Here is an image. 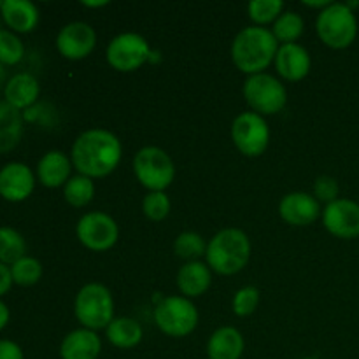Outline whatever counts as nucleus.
Segmentation results:
<instances>
[{
    "mask_svg": "<svg viewBox=\"0 0 359 359\" xmlns=\"http://www.w3.org/2000/svg\"><path fill=\"white\" fill-rule=\"evenodd\" d=\"M121 161V142L107 130H88L72 146V163L81 175L105 177Z\"/></svg>",
    "mask_w": 359,
    "mask_h": 359,
    "instance_id": "f257e3e1",
    "label": "nucleus"
},
{
    "mask_svg": "<svg viewBox=\"0 0 359 359\" xmlns=\"http://www.w3.org/2000/svg\"><path fill=\"white\" fill-rule=\"evenodd\" d=\"M277 51L279 42L273 32L263 27H248L238 32L231 44V60L242 72L256 76L276 60Z\"/></svg>",
    "mask_w": 359,
    "mask_h": 359,
    "instance_id": "f03ea898",
    "label": "nucleus"
},
{
    "mask_svg": "<svg viewBox=\"0 0 359 359\" xmlns=\"http://www.w3.org/2000/svg\"><path fill=\"white\" fill-rule=\"evenodd\" d=\"M207 263L221 276H233L248 265L251 258V242L242 230L226 228L214 235L207 245Z\"/></svg>",
    "mask_w": 359,
    "mask_h": 359,
    "instance_id": "7ed1b4c3",
    "label": "nucleus"
},
{
    "mask_svg": "<svg viewBox=\"0 0 359 359\" xmlns=\"http://www.w3.org/2000/svg\"><path fill=\"white\" fill-rule=\"evenodd\" d=\"M316 30L328 48L346 49L358 35V20L347 4H330L316 21Z\"/></svg>",
    "mask_w": 359,
    "mask_h": 359,
    "instance_id": "20e7f679",
    "label": "nucleus"
},
{
    "mask_svg": "<svg viewBox=\"0 0 359 359\" xmlns=\"http://www.w3.org/2000/svg\"><path fill=\"white\" fill-rule=\"evenodd\" d=\"M76 318L91 332L107 328L114 321V302L111 291L102 284H86L77 293Z\"/></svg>",
    "mask_w": 359,
    "mask_h": 359,
    "instance_id": "39448f33",
    "label": "nucleus"
},
{
    "mask_svg": "<svg viewBox=\"0 0 359 359\" xmlns=\"http://www.w3.org/2000/svg\"><path fill=\"white\" fill-rule=\"evenodd\" d=\"M133 172L144 188L163 191L172 184L175 175L174 163L163 149L154 146L142 147L133 158Z\"/></svg>",
    "mask_w": 359,
    "mask_h": 359,
    "instance_id": "423d86ee",
    "label": "nucleus"
},
{
    "mask_svg": "<svg viewBox=\"0 0 359 359\" xmlns=\"http://www.w3.org/2000/svg\"><path fill=\"white\" fill-rule=\"evenodd\" d=\"M158 328L168 337H186L198 325V311L182 297H168L154 309Z\"/></svg>",
    "mask_w": 359,
    "mask_h": 359,
    "instance_id": "0eeeda50",
    "label": "nucleus"
},
{
    "mask_svg": "<svg viewBox=\"0 0 359 359\" xmlns=\"http://www.w3.org/2000/svg\"><path fill=\"white\" fill-rule=\"evenodd\" d=\"M244 97L256 114H277L287 102L286 88L270 74H256L244 84Z\"/></svg>",
    "mask_w": 359,
    "mask_h": 359,
    "instance_id": "6e6552de",
    "label": "nucleus"
},
{
    "mask_svg": "<svg viewBox=\"0 0 359 359\" xmlns=\"http://www.w3.org/2000/svg\"><path fill=\"white\" fill-rule=\"evenodd\" d=\"M231 139L245 156H259L269 146L270 132L265 119L256 112H244L237 116L231 125Z\"/></svg>",
    "mask_w": 359,
    "mask_h": 359,
    "instance_id": "1a4fd4ad",
    "label": "nucleus"
},
{
    "mask_svg": "<svg viewBox=\"0 0 359 359\" xmlns=\"http://www.w3.org/2000/svg\"><path fill=\"white\" fill-rule=\"evenodd\" d=\"M151 49L139 34H121L107 46V62L119 72H133L149 60Z\"/></svg>",
    "mask_w": 359,
    "mask_h": 359,
    "instance_id": "9d476101",
    "label": "nucleus"
},
{
    "mask_svg": "<svg viewBox=\"0 0 359 359\" xmlns=\"http://www.w3.org/2000/svg\"><path fill=\"white\" fill-rule=\"evenodd\" d=\"M118 224L104 212H90L77 223V238L91 251H107L118 241Z\"/></svg>",
    "mask_w": 359,
    "mask_h": 359,
    "instance_id": "9b49d317",
    "label": "nucleus"
},
{
    "mask_svg": "<svg viewBox=\"0 0 359 359\" xmlns=\"http://www.w3.org/2000/svg\"><path fill=\"white\" fill-rule=\"evenodd\" d=\"M323 224L332 235L339 238L359 237V203L339 198L328 203L323 212Z\"/></svg>",
    "mask_w": 359,
    "mask_h": 359,
    "instance_id": "f8f14e48",
    "label": "nucleus"
},
{
    "mask_svg": "<svg viewBox=\"0 0 359 359\" xmlns=\"http://www.w3.org/2000/svg\"><path fill=\"white\" fill-rule=\"evenodd\" d=\"M97 44V34L83 21L65 25L56 37V48L60 55L69 60H83L90 55Z\"/></svg>",
    "mask_w": 359,
    "mask_h": 359,
    "instance_id": "ddd939ff",
    "label": "nucleus"
},
{
    "mask_svg": "<svg viewBox=\"0 0 359 359\" xmlns=\"http://www.w3.org/2000/svg\"><path fill=\"white\" fill-rule=\"evenodd\" d=\"M35 179L25 163H7L0 168V196L7 202H23L32 195Z\"/></svg>",
    "mask_w": 359,
    "mask_h": 359,
    "instance_id": "4468645a",
    "label": "nucleus"
},
{
    "mask_svg": "<svg viewBox=\"0 0 359 359\" xmlns=\"http://www.w3.org/2000/svg\"><path fill=\"white\" fill-rule=\"evenodd\" d=\"M279 212L286 223L294 224V226H307L318 219L321 207L316 196L307 195V193H290L280 200Z\"/></svg>",
    "mask_w": 359,
    "mask_h": 359,
    "instance_id": "2eb2a0df",
    "label": "nucleus"
},
{
    "mask_svg": "<svg viewBox=\"0 0 359 359\" xmlns=\"http://www.w3.org/2000/svg\"><path fill=\"white\" fill-rule=\"evenodd\" d=\"M276 67L287 81H302L311 70V56L300 44H283L276 55Z\"/></svg>",
    "mask_w": 359,
    "mask_h": 359,
    "instance_id": "dca6fc26",
    "label": "nucleus"
},
{
    "mask_svg": "<svg viewBox=\"0 0 359 359\" xmlns=\"http://www.w3.org/2000/svg\"><path fill=\"white\" fill-rule=\"evenodd\" d=\"M100 337L91 330H76L63 339L60 347L62 359H97L100 354Z\"/></svg>",
    "mask_w": 359,
    "mask_h": 359,
    "instance_id": "f3484780",
    "label": "nucleus"
},
{
    "mask_svg": "<svg viewBox=\"0 0 359 359\" xmlns=\"http://www.w3.org/2000/svg\"><path fill=\"white\" fill-rule=\"evenodd\" d=\"M0 14L7 27L18 34H28L39 23V9L28 0H4Z\"/></svg>",
    "mask_w": 359,
    "mask_h": 359,
    "instance_id": "a211bd4d",
    "label": "nucleus"
},
{
    "mask_svg": "<svg viewBox=\"0 0 359 359\" xmlns=\"http://www.w3.org/2000/svg\"><path fill=\"white\" fill-rule=\"evenodd\" d=\"M39 93H41L39 81L35 79L32 74H27V72H21V74H16V76H13L9 81H7L6 88H4L6 102L9 105H13L14 109H18V111L34 105L35 100L39 98Z\"/></svg>",
    "mask_w": 359,
    "mask_h": 359,
    "instance_id": "6ab92c4d",
    "label": "nucleus"
},
{
    "mask_svg": "<svg viewBox=\"0 0 359 359\" xmlns=\"http://www.w3.org/2000/svg\"><path fill=\"white\" fill-rule=\"evenodd\" d=\"M39 181L46 188H60L69 182L70 161L62 151H49L37 165Z\"/></svg>",
    "mask_w": 359,
    "mask_h": 359,
    "instance_id": "aec40b11",
    "label": "nucleus"
},
{
    "mask_svg": "<svg viewBox=\"0 0 359 359\" xmlns=\"http://www.w3.org/2000/svg\"><path fill=\"white\" fill-rule=\"evenodd\" d=\"M207 353L210 359H241L244 353V339L238 330L224 326L212 333Z\"/></svg>",
    "mask_w": 359,
    "mask_h": 359,
    "instance_id": "412c9836",
    "label": "nucleus"
},
{
    "mask_svg": "<svg viewBox=\"0 0 359 359\" xmlns=\"http://www.w3.org/2000/svg\"><path fill=\"white\" fill-rule=\"evenodd\" d=\"M23 137V116L18 109L0 100V154L9 153Z\"/></svg>",
    "mask_w": 359,
    "mask_h": 359,
    "instance_id": "4be33fe9",
    "label": "nucleus"
},
{
    "mask_svg": "<svg viewBox=\"0 0 359 359\" xmlns=\"http://www.w3.org/2000/svg\"><path fill=\"white\" fill-rule=\"evenodd\" d=\"M210 270L202 262H189L177 273V286L186 297H200L210 286Z\"/></svg>",
    "mask_w": 359,
    "mask_h": 359,
    "instance_id": "5701e85b",
    "label": "nucleus"
},
{
    "mask_svg": "<svg viewBox=\"0 0 359 359\" xmlns=\"http://www.w3.org/2000/svg\"><path fill=\"white\" fill-rule=\"evenodd\" d=\"M107 339L119 349H132L142 340V328L135 319L119 318L107 326Z\"/></svg>",
    "mask_w": 359,
    "mask_h": 359,
    "instance_id": "b1692460",
    "label": "nucleus"
},
{
    "mask_svg": "<svg viewBox=\"0 0 359 359\" xmlns=\"http://www.w3.org/2000/svg\"><path fill=\"white\" fill-rule=\"evenodd\" d=\"M27 252V242L23 235L14 228H0V263L2 265H14Z\"/></svg>",
    "mask_w": 359,
    "mask_h": 359,
    "instance_id": "393cba45",
    "label": "nucleus"
},
{
    "mask_svg": "<svg viewBox=\"0 0 359 359\" xmlns=\"http://www.w3.org/2000/svg\"><path fill=\"white\" fill-rule=\"evenodd\" d=\"M63 195L72 207H84L93 200L95 184L86 175H76V177L69 179L63 188Z\"/></svg>",
    "mask_w": 359,
    "mask_h": 359,
    "instance_id": "a878e982",
    "label": "nucleus"
},
{
    "mask_svg": "<svg viewBox=\"0 0 359 359\" xmlns=\"http://www.w3.org/2000/svg\"><path fill=\"white\" fill-rule=\"evenodd\" d=\"M9 269L11 276H13V283L18 284V286H34L42 277L41 262L30 258V256H23L14 265H11Z\"/></svg>",
    "mask_w": 359,
    "mask_h": 359,
    "instance_id": "bb28decb",
    "label": "nucleus"
},
{
    "mask_svg": "<svg viewBox=\"0 0 359 359\" xmlns=\"http://www.w3.org/2000/svg\"><path fill=\"white\" fill-rule=\"evenodd\" d=\"M304 32V20L297 13H284L273 25V35L284 44H293Z\"/></svg>",
    "mask_w": 359,
    "mask_h": 359,
    "instance_id": "cd10ccee",
    "label": "nucleus"
},
{
    "mask_svg": "<svg viewBox=\"0 0 359 359\" xmlns=\"http://www.w3.org/2000/svg\"><path fill=\"white\" fill-rule=\"evenodd\" d=\"M25 46L14 32H0V63L2 65H16L23 60Z\"/></svg>",
    "mask_w": 359,
    "mask_h": 359,
    "instance_id": "c85d7f7f",
    "label": "nucleus"
},
{
    "mask_svg": "<svg viewBox=\"0 0 359 359\" xmlns=\"http://www.w3.org/2000/svg\"><path fill=\"white\" fill-rule=\"evenodd\" d=\"M174 249L175 255L182 259H195L207 252L205 242H203V238L200 237L198 233H195V231H184V233L179 235V237L175 238Z\"/></svg>",
    "mask_w": 359,
    "mask_h": 359,
    "instance_id": "c756f323",
    "label": "nucleus"
},
{
    "mask_svg": "<svg viewBox=\"0 0 359 359\" xmlns=\"http://www.w3.org/2000/svg\"><path fill=\"white\" fill-rule=\"evenodd\" d=\"M284 4L280 0H252L249 4V16L255 23L266 25L279 18Z\"/></svg>",
    "mask_w": 359,
    "mask_h": 359,
    "instance_id": "7c9ffc66",
    "label": "nucleus"
},
{
    "mask_svg": "<svg viewBox=\"0 0 359 359\" xmlns=\"http://www.w3.org/2000/svg\"><path fill=\"white\" fill-rule=\"evenodd\" d=\"M142 209L151 221H161L170 212V200L163 191H151L144 198Z\"/></svg>",
    "mask_w": 359,
    "mask_h": 359,
    "instance_id": "2f4dec72",
    "label": "nucleus"
},
{
    "mask_svg": "<svg viewBox=\"0 0 359 359\" xmlns=\"http://www.w3.org/2000/svg\"><path fill=\"white\" fill-rule=\"evenodd\" d=\"M259 304V291L255 286L242 287L233 298V312L241 318L251 316Z\"/></svg>",
    "mask_w": 359,
    "mask_h": 359,
    "instance_id": "473e14b6",
    "label": "nucleus"
},
{
    "mask_svg": "<svg viewBox=\"0 0 359 359\" xmlns=\"http://www.w3.org/2000/svg\"><path fill=\"white\" fill-rule=\"evenodd\" d=\"M314 195L318 198V202H335L339 200V182H337L335 177H330V175H321V177L316 179L314 184Z\"/></svg>",
    "mask_w": 359,
    "mask_h": 359,
    "instance_id": "72a5a7b5",
    "label": "nucleus"
},
{
    "mask_svg": "<svg viewBox=\"0 0 359 359\" xmlns=\"http://www.w3.org/2000/svg\"><path fill=\"white\" fill-rule=\"evenodd\" d=\"M0 359H25L23 351L13 340H0Z\"/></svg>",
    "mask_w": 359,
    "mask_h": 359,
    "instance_id": "f704fd0d",
    "label": "nucleus"
},
{
    "mask_svg": "<svg viewBox=\"0 0 359 359\" xmlns=\"http://www.w3.org/2000/svg\"><path fill=\"white\" fill-rule=\"evenodd\" d=\"M13 286V276H11V269L7 265L0 263V297L7 293Z\"/></svg>",
    "mask_w": 359,
    "mask_h": 359,
    "instance_id": "c9c22d12",
    "label": "nucleus"
},
{
    "mask_svg": "<svg viewBox=\"0 0 359 359\" xmlns=\"http://www.w3.org/2000/svg\"><path fill=\"white\" fill-rule=\"evenodd\" d=\"M9 318H11L9 309H7V305L4 304L2 300H0V332H2V330L7 326V323H9Z\"/></svg>",
    "mask_w": 359,
    "mask_h": 359,
    "instance_id": "e433bc0d",
    "label": "nucleus"
},
{
    "mask_svg": "<svg viewBox=\"0 0 359 359\" xmlns=\"http://www.w3.org/2000/svg\"><path fill=\"white\" fill-rule=\"evenodd\" d=\"M83 6H86V7H104V6H107V2H83Z\"/></svg>",
    "mask_w": 359,
    "mask_h": 359,
    "instance_id": "4c0bfd02",
    "label": "nucleus"
},
{
    "mask_svg": "<svg viewBox=\"0 0 359 359\" xmlns=\"http://www.w3.org/2000/svg\"><path fill=\"white\" fill-rule=\"evenodd\" d=\"M4 81H6V69H4V65L0 63V86L4 84Z\"/></svg>",
    "mask_w": 359,
    "mask_h": 359,
    "instance_id": "58836bf2",
    "label": "nucleus"
},
{
    "mask_svg": "<svg viewBox=\"0 0 359 359\" xmlns=\"http://www.w3.org/2000/svg\"><path fill=\"white\" fill-rule=\"evenodd\" d=\"M2 4H4V2H2V0H0V9H2Z\"/></svg>",
    "mask_w": 359,
    "mask_h": 359,
    "instance_id": "ea45409f",
    "label": "nucleus"
},
{
    "mask_svg": "<svg viewBox=\"0 0 359 359\" xmlns=\"http://www.w3.org/2000/svg\"><path fill=\"white\" fill-rule=\"evenodd\" d=\"M0 32H2V28H0Z\"/></svg>",
    "mask_w": 359,
    "mask_h": 359,
    "instance_id": "a19ab883",
    "label": "nucleus"
}]
</instances>
